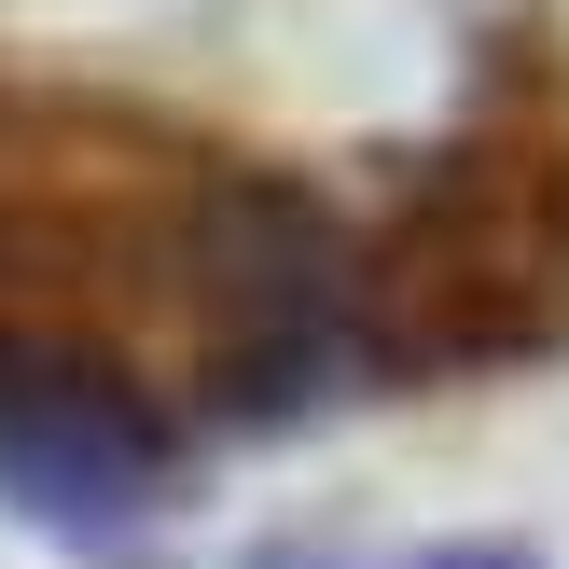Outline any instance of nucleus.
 I'll list each match as a JSON object with an SVG mask.
<instances>
[{
    "instance_id": "nucleus-1",
    "label": "nucleus",
    "mask_w": 569,
    "mask_h": 569,
    "mask_svg": "<svg viewBox=\"0 0 569 569\" xmlns=\"http://www.w3.org/2000/svg\"><path fill=\"white\" fill-rule=\"evenodd\" d=\"M0 333H56L167 403L278 417L348 361V250L292 181L98 98H0Z\"/></svg>"
},
{
    "instance_id": "nucleus-2",
    "label": "nucleus",
    "mask_w": 569,
    "mask_h": 569,
    "mask_svg": "<svg viewBox=\"0 0 569 569\" xmlns=\"http://www.w3.org/2000/svg\"><path fill=\"white\" fill-rule=\"evenodd\" d=\"M569 348V42L500 28L459 126L403 209L348 250V361L376 376H515Z\"/></svg>"
},
{
    "instance_id": "nucleus-3",
    "label": "nucleus",
    "mask_w": 569,
    "mask_h": 569,
    "mask_svg": "<svg viewBox=\"0 0 569 569\" xmlns=\"http://www.w3.org/2000/svg\"><path fill=\"white\" fill-rule=\"evenodd\" d=\"M181 487V403L56 333H0V500L70 542H126Z\"/></svg>"
},
{
    "instance_id": "nucleus-4",
    "label": "nucleus",
    "mask_w": 569,
    "mask_h": 569,
    "mask_svg": "<svg viewBox=\"0 0 569 569\" xmlns=\"http://www.w3.org/2000/svg\"><path fill=\"white\" fill-rule=\"evenodd\" d=\"M250 569H542L515 542H431V556H250Z\"/></svg>"
}]
</instances>
